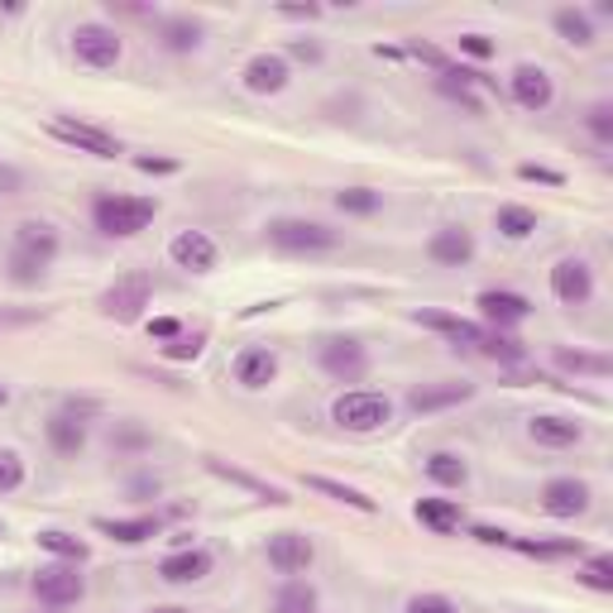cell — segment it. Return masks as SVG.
<instances>
[{"mask_svg": "<svg viewBox=\"0 0 613 613\" xmlns=\"http://www.w3.org/2000/svg\"><path fill=\"white\" fill-rule=\"evenodd\" d=\"M408 613H461V609H455V599H446V594H412Z\"/></svg>", "mask_w": 613, "mask_h": 613, "instance_id": "cell-44", "label": "cell"}, {"mask_svg": "<svg viewBox=\"0 0 613 613\" xmlns=\"http://www.w3.org/2000/svg\"><path fill=\"white\" fill-rule=\"evenodd\" d=\"M469 398H475V384H455V379H446V384H417L408 394V408L417 417H427V412L455 408V402H469Z\"/></svg>", "mask_w": 613, "mask_h": 613, "instance_id": "cell-20", "label": "cell"}, {"mask_svg": "<svg viewBox=\"0 0 613 613\" xmlns=\"http://www.w3.org/2000/svg\"><path fill=\"white\" fill-rule=\"evenodd\" d=\"M38 546H44L54 560H72V566H82V560L91 556V546L82 537H72V532H63V527H44L38 532Z\"/></svg>", "mask_w": 613, "mask_h": 613, "instance_id": "cell-32", "label": "cell"}, {"mask_svg": "<svg viewBox=\"0 0 613 613\" xmlns=\"http://www.w3.org/2000/svg\"><path fill=\"white\" fill-rule=\"evenodd\" d=\"M212 566H216V560H212V552H206V546H182V552L159 560V576L168 584H192V580L212 576Z\"/></svg>", "mask_w": 613, "mask_h": 613, "instance_id": "cell-21", "label": "cell"}, {"mask_svg": "<svg viewBox=\"0 0 613 613\" xmlns=\"http://www.w3.org/2000/svg\"><path fill=\"white\" fill-rule=\"evenodd\" d=\"M154 216H159V202L135 197V192H106V197L91 202V220L106 240H135L139 230H149Z\"/></svg>", "mask_w": 613, "mask_h": 613, "instance_id": "cell-1", "label": "cell"}, {"mask_svg": "<svg viewBox=\"0 0 613 613\" xmlns=\"http://www.w3.org/2000/svg\"><path fill=\"white\" fill-rule=\"evenodd\" d=\"M508 546H518L523 556H542V560H556V556H584V542L576 537H566V542H508Z\"/></svg>", "mask_w": 613, "mask_h": 613, "instance_id": "cell-38", "label": "cell"}, {"mask_svg": "<svg viewBox=\"0 0 613 613\" xmlns=\"http://www.w3.org/2000/svg\"><path fill=\"white\" fill-rule=\"evenodd\" d=\"M54 139H63V145H72V149L91 154V159H115V154H121V139H115L111 129L87 125V121H72V115L54 121Z\"/></svg>", "mask_w": 613, "mask_h": 613, "instance_id": "cell-11", "label": "cell"}, {"mask_svg": "<svg viewBox=\"0 0 613 613\" xmlns=\"http://www.w3.org/2000/svg\"><path fill=\"white\" fill-rule=\"evenodd\" d=\"M240 77H245V91H254V97H279V91L293 82V68L283 54H254L245 63Z\"/></svg>", "mask_w": 613, "mask_h": 613, "instance_id": "cell-17", "label": "cell"}, {"mask_svg": "<svg viewBox=\"0 0 613 613\" xmlns=\"http://www.w3.org/2000/svg\"><path fill=\"white\" fill-rule=\"evenodd\" d=\"M202 20H192V15H168L159 24V44L168 48V54H197L202 48Z\"/></svg>", "mask_w": 613, "mask_h": 613, "instance_id": "cell-26", "label": "cell"}, {"mask_svg": "<svg viewBox=\"0 0 613 613\" xmlns=\"http://www.w3.org/2000/svg\"><path fill=\"white\" fill-rule=\"evenodd\" d=\"M408 54H412L417 63H427V68H436V77H441V72H451V58L441 54L436 44H427V38H408Z\"/></svg>", "mask_w": 613, "mask_h": 613, "instance_id": "cell-43", "label": "cell"}, {"mask_svg": "<svg viewBox=\"0 0 613 613\" xmlns=\"http://www.w3.org/2000/svg\"><path fill=\"white\" fill-rule=\"evenodd\" d=\"M427 475H432V485H441V489H465L469 485V465L455 451H432L427 455Z\"/></svg>", "mask_w": 613, "mask_h": 613, "instance_id": "cell-29", "label": "cell"}, {"mask_svg": "<svg viewBox=\"0 0 613 613\" xmlns=\"http://www.w3.org/2000/svg\"><path fill=\"white\" fill-rule=\"evenodd\" d=\"M584 129H590L599 145H613V106L609 101H594V106L584 111Z\"/></svg>", "mask_w": 613, "mask_h": 613, "instance_id": "cell-40", "label": "cell"}, {"mask_svg": "<svg viewBox=\"0 0 613 613\" xmlns=\"http://www.w3.org/2000/svg\"><path fill=\"white\" fill-rule=\"evenodd\" d=\"M336 206H341L345 216H374L384 206V197L374 188H345V192H336Z\"/></svg>", "mask_w": 613, "mask_h": 613, "instance_id": "cell-37", "label": "cell"}, {"mask_svg": "<svg viewBox=\"0 0 613 613\" xmlns=\"http://www.w3.org/2000/svg\"><path fill=\"white\" fill-rule=\"evenodd\" d=\"M311 560H317V546L307 532H273L269 537V566L279 576H303V570H311Z\"/></svg>", "mask_w": 613, "mask_h": 613, "instance_id": "cell-14", "label": "cell"}, {"mask_svg": "<svg viewBox=\"0 0 613 613\" xmlns=\"http://www.w3.org/2000/svg\"><path fill=\"white\" fill-rule=\"evenodd\" d=\"M149 613H192V609H178V604H154Z\"/></svg>", "mask_w": 613, "mask_h": 613, "instance_id": "cell-54", "label": "cell"}, {"mask_svg": "<svg viewBox=\"0 0 613 613\" xmlns=\"http://www.w3.org/2000/svg\"><path fill=\"white\" fill-rule=\"evenodd\" d=\"M527 436L537 441V446L546 451H566V446H580L584 427L576 422V417H560V412H537L527 422Z\"/></svg>", "mask_w": 613, "mask_h": 613, "instance_id": "cell-19", "label": "cell"}, {"mask_svg": "<svg viewBox=\"0 0 613 613\" xmlns=\"http://www.w3.org/2000/svg\"><path fill=\"white\" fill-rule=\"evenodd\" d=\"M412 321L427 326V331H441L451 345H465V350H475L479 336H485V326H475V321H465V317H451V311H417Z\"/></svg>", "mask_w": 613, "mask_h": 613, "instance_id": "cell-22", "label": "cell"}, {"mask_svg": "<svg viewBox=\"0 0 613 613\" xmlns=\"http://www.w3.org/2000/svg\"><path fill=\"white\" fill-rule=\"evenodd\" d=\"M469 537L485 542V546H508V542H513L503 527H489V523H475V527H469Z\"/></svg>", "mask_w": 613, "mask_h": 613, "instance_id": "cell-48", "label": "cell"}, {"mask_svg": "<svg viewBox=\"0 0 613 613\" xmlns=\"http://www.w3.org/2000/svg\"><path fill=\"white\" fill-rule=\"evenodd\" d=\"M115 446H121V451H139V446H149V432H145V427H121Z\"/></svg>", "mask_w": 613, "mask_h": 613, "instance_id": "cell-49", "label": "cell"}, {"mask_svg": "<svg viewBox=\"0 0 613 613\" xmlns=\"http://www.w3.org/2000/svg\"><path fill=\"white\" fill-rule=\"evenodd\" d=\"M149 336L168 345V341H178V336H182V321H178V317H154V321H149Z\"/></svg>", "mask_w": 613, "mask_h": 613, "instance_id": "cell-47", "label": "cell"}, {"mask_svg": "<svg viewBox=\"0 0 613 613\" xmlns=\"http://www.w3.org/2000/svg\"><path fill=\"white\" fill-rule=\"evenodd\" d=\"M139 173H178V163L173 159H135Z\"/></svg>", "mask_w": 613, "mask_h": 613, "instance_id": "cell-51", "label": "cell"}, {"mask_svg": "<svg viewBox=\"0 0 613 613\" xmlns=\"http://www.w3.org/2000/svg\"><path fill=\"white\" fill-rule=\"evenodd\" d=\"M412 513H417V523L432 527L436 537H451V532H461V523H465V513H461L455 499H417Z\"/></svg>", "mask_w": 613, "mask_h": 613, "instance_id": "cell-25", "label": "cell"}, {"mask_svg": "<svg viewBox=\"0 0 613 613\" xmlns=\"http://www.w3.org/2000/svg\"><path fill=\"white\" fill-rule=\"evenodd\" d=\"M493 226H499L503 240H527V235L537 230V212L523 202H503L499 212H493Z\"/></svg>", "mask_w": 613, "mask_h": 613, "instance_id": "cell-31", "label": "cell"}, {"mask_svg": "<svg viewBox=\"0 0 613 613\" xmlns=\"http://www.w3.org/2000/svg\"><path fill=\"white\" fill-rule=\"evenodd\" d=\"M206 469H212L216 479H226V485L250 489L254 499H264V503H288V493H283V489H273V485H264V479H254V475H245V469H235V465H226V461H216V455H206Z\"/></svg>", "mask_w": 613, "mask_h": 613, "instance_id": "cell-27", "label": "cell"}, {"mask_svg": "<svg viewBox=\"0 0 613 613\" xmlns=\"http://www.w3.org/2000/svg\"><path fill=\"white\" fill-rule=\"evenodd\" d=\"M303 485L311 493H326V499H336V503H345V508H355V513H379V503L370 499V493H360V489H350L341 485V479H326V475H307Z\"/></svg>", "mask_w": 613, "mask_h": 613, "instance_id": "cell-28", "label": "cell"}, {"mask_svg": "<svg viewBox=\"0 0 613 613\" xmlns=\"http://www.w3.org/2000/svg\"><path fill=\"white\" fill-rule=\"evenodd\" d=\"M273 613H317V590L307 580H288L273 599Z\"/></svg>", "mask_w": 613, "mask_h": 613, "instance_id": "cell-34", "label": "cell"}, {"mask_svg": "<svg viewBox=\"0 0 613 613\" xmlns=\"http://www.w3.org/2000/svg\"><path fill=\"white\" fill-rule=\"evenodd\" d=\"M590 485L576 475H556V479H546V489H542V513L546 518H556V523H570V518H584L590 513Z\"/></svg>", "mask_w": 613, "mask_h": 613, "instance_id": "cell-8", "label": "cell"}, {"mask_svg": "<svg viewBox=\"0 0 613 613\" xmlns=\"http://www.w3.org/2000/svg\"><path fill=\"white\" fill-rule=\"evenodd\" d=\"M44 432H48V446H54L58 455H68V461L87 451V422L77 412H54Z\"/></svg>", "mask_w": 613, "mask_h": 613, "instance_id": "cell-23", "label": "cell"}, {"mask_svg": "<svg viewBox=\"0 0 613 613\" xmlns=\"http://www.w3.org/2000/svg\"><path fill=\"white\" fill-rule=\"evenodd\" d=\"M331 422L341 427V432H355V436L384 432V427L394 422V398L379 394V388H345V394L331 402Z\"/></svg>", "mask_w": 613, "mask_h": 613, "instance_id": "cell-2", "label": "cell"}, {"mask_svg": "<svg viewBox=\"0 0 613 613\" xmlns=\"http://www.w3.org/2000/svg\"><path fill=\"white\" fill-rule=\"evenodd\" d=\"M72 58L82 63V68L91 72H111L115 63L125 58V44H121V34L111 30V24H77L72 30Z\"/></svg>", "mask_w": 613, "mask_h": 613, "instance_id": "cell-5", "label": "cell"}, {"mask_svg": "<svg viewBox=\"0 0 613 613\" xmlns=\"http://www.w3.org/2000/svg\"><path fill=\"white\" fill-rule=\"evenodd\" d=\"M20 485H24V461H20V451L0 446V493H15Z\"/></svg>", "mask_w": 613, "mask_h": 613, "instance_id": "cell-42", "label": "cell"}, {"mask_svg": "<svg viewBox=\"0 0 613 613\" xmlns=\"http://www.w3.org/2000/svg\"><path fill=\"white\" fill-rule=\"evenodd\" d=\"M321 370L341 384H360L370 374V350L350 336H331V341H321Z\"/></svg>", "mask_w": 613, "mask_h": 613, "instance_id": "cell-9", "label": "cell"}, {"mask_svg": "<svg viewBox=\"0 0 613 613\" xmlns=\"http://www.w3.org/2000/svg\"><path fill=\"white\" fill-rule=\"evenodd\" d=\"M5 402H10V388H5V384H0V408H5Z\"/></svg>", "mask_w": 613, "mask_h": 613, "instance_id": "cell-55", "label": "cell"}, {"mask_svg": "<svg viewBox=\"0 0 613 613\" xmlns=\"http://www.w3.org/2000/svg\"><path fill=\"white\" fill-rule=\"evenodd\" d=\"M461 54H469V58H493L499 54V44H493V38H485V34H461Z\"/></svg>", "mask_w": 613, "mask_h": 613, "instance_id": "cell-45", "label": "cell"}, {"mask_svg": "<svg viewBox=\"0 0 613 613\" xmlns=\"http://www.w3.org/2000/svg\"><path fill=\"white\" fill-rule=\"evenodd\" d=\"M552 24H556V34L566 38L570 48H590L594 44V20L584 15V10H576V5H560L552 15Z\"/></svg>", "mask_w": 613, "mask_h": 613, "instance_id": "cell-30", "label": "cell"}, {"mask_svg": "<svg viewBox=\"0 0 613 613\" xmlns=\"http://www.w3.org/2000/svg\"><path fill=\"white\" fill-rule=\"evenodd\" d=\"M149 293H154V283H149V273H121V279L111 283L106 293H101V317H111V321H139L145 317V307H149Z\"/></svg>", "mask_w": 613, "mask_h": 613, "instance_id": "cell-7", "label": "cell"}, {"mask_svg": "<svg viewBox=\"0 0 613 613\" xmlns=\"http://www.w3.org/2000/svg\"><path fill=\"white\" fill-rule=\"evenodd\" d=\"M556 364L566 374H594V379H609V355H584V350H556Z\"/></svg>", "mask_w": 613, "mask_h": 613, "instance_id": "cell-35", "label": "cell"}, {"mask_svg": "<svg viewBox=\"0 0 613 613\" xmlns=\"http://www.w3.org/2000/svg\"><path fill=\"white\" fill-rule=\"evenodd\" d=\"M518 178H527V182H546V188H560V182H566V178L556 173V168H542V163H523V168H518Z\"/></svg>", "mask_w": 613, "mask_h": 613, "instance_id": "cell-46", "label": "cell"}, {"mask_svg": "<svg viewBox=\"0 0 613 613\" xmlns=\"http://www.w3.org/2000/svg\"><path fill=\"white\" fill-rule=\"evenodd\" d=\"M279 15H288V20H317L321 5H279Z\"/></svg>", "mask_w": 613, "mask_h": 613, "instance_id": "cell-52", "label": "cell"}, {"mask_svg": "<svg viewBox=\"0 0 613 613\" xmlns=\"http://www.w3.org/2000/svg\"><path fill=\"white\" fill-rule=\"evenodd\" d=\"M475 307H479V317L489 321V331H508V326L532 317V303L523 293H513V288H485L475 297Z\"/></svg>", "mask_w": 613, "mask_h": 613, "instance_id": "cell-13", "label": "cell"}, {"mask_svg": "<svg viewBox=\"0 0 613 613\" xmlns=\"http://www.w3.org/2000/svg\"><path fill=\"white\" fill-rule=\"evenodd\" d=\"M63 235L48 226V220H24L15 230V254H10V269H15V283H38L44 269L58 259Z\"/></svg>", "mask_w": 613, "mask_h": 613, "instance_id": "cell-3", "label": "cell"}, {"mask_svg": "<svg viewBox=\"0 0 613 613\" xmlns=\"http://www.w3.org/2000/svg\"><path fill=\"white\" fill-rule=\"evenodd\" d=\"M427 259L441 269H465L475 259V235L465 226H441L432 240H427Z\"/></svg>", "mask_w": 613, "mask_h": 613, "instance_id": "cell-18", "label": "cell"}, {"mask_svg": "<svg viewBox=\"0 0 613 613\" xmlns=\"http://www.w3.org/2000/svg\"><path fill=\"white\" fill-rule=\"evenodd\" d=\"M580 580L590 584V590H599V594H613V556H609V552H594V556H584V566H580Z\"/></svg>", "mask_w": 613, "mask_h": 613, "instance_id": "cell-36", "label": "cell"}, {"mask_svg": "<svg viewBox=\"0 0 613 613\" xmlns=\"http://www.w3.org/2000/svg\"><path fill=\"white\" fill-rule=\"evenodd\" d=\"M202 345H206V331H182L178 341H168V345H163V360H173V364L197 360V355H202Z\"/></svg>", "mask_w": 613, "mask_h": 613, "instance_id": "cell-41", "label": "cell"}, {"mask_svg": "<svg viewBox=\"0 0 613 613\" xmlns=\"http://www.w3.org/2000/svg\"><path fill=\"white\" fill-rule=\"evenodd\" d=\"M552 297L560 307H584L594 297V269L584 259H556L552 269Z\"/></svg>", "mask_w": 613, "mask_h": 613, "instance_id": "cell-12", "label": "cell"}, {"mask_svg": "<svg viewBox=\"0 0 613 613\" xmlns=\"http://www.w3.org/2000/svg\"><path fill=\"white\" fill-rule=\"evenodd\" d=\"M288 54H293L297 63H321V44H311V38H293Z\"/></svg>", "mask_w": 613, "mask_h": 613, "instance_id": "cell-50", "label": "cell"}, {"mask_svg": "<svg viewBox=\"0 0 613 613\" xmlns=\"http://www.w3.org/2000/svg\"><path fill=\"white\" fill-rule=\"evenodd\" d=\"M168 259L188 273H212L220 264V245L206 230H178L173 240H168Z\"/></svg>", "mask_w": 613, "mask_h": 613, "instance_id": "cell-10", "label": "cell"}, {"mask_svg": "<svg viewBox=\"0 0 613 613\" xmlns=\"http://www.w3.org/2000/svg\"><path fill=\"white\" fill-rule=\"evenodd\" d=\"M436 87H441V97H451V101H461V106L469 111V115H485V101L475 97V91H469L461 77H451V72H441L436 77Z\"/></svg>", "mask_w": 613, "mask_h": 613, "instance_id": "cell-39", "label": "cell"}, {"mask_svg": "<svg viewBox=\"0 0 613 613\" xmlns=\"http://www.w3.org/2000/svg\"><path fill=\"white\" fill-rule=\"evenodd\" d=\"M97 532L111 542H125V546H139L149 537H159V518L139 513V518H97Z\"/></svg>", "mask_w": 613, "mask_h": 613, "instance_id": "cell-24", "label": "cell"}, {"mask_svg": "<svg viewBox=\"0 0 613 613\" xmlns=\"http://www.w3.org/2000/svg\"><path fill=\"white\" fill-rule=\"evenodd\" d=\"M30 590H34L38 604H48V609H72L77 599L87 594V580L77 576L72 560H48V566H38V570H34Z\"/></svg>", "mask_w": 613, "mask_h": 613, "instance_id": "cell-6", "label": "cell"}, {"mask_svg": "<svg viewBox=\"0 0 613 613\" xmlns=\"http://www.w3.org/2000/svg\"><path fill=\"white\" fill-rule=\"evenodd\" d=\"M230 374L240 388H250V394H259V388H269L273 379H279V355H273L269 345H245L240 355L230 360Z\"/></svg>", "mask_w": 613, "mask_h": 613, "instance_id": "cell-16", "label": "cell"}, {"mask_svg": "<svg viewBox=\"0 0 613 613\" xmlns=\"http://www.w3.org/2000/svg\"><path fill=\"white\" fill-rule=\"evenodd\" d=\"M475 350H479V355H489V360H499V364H508V370L527 360V345L523 341H513L508 331H489V326H485V336H479Z\"/></svg>", "mask_w": 613, "mask_h": 613, "instance_id": "cell-33", "label": "cell"}, {"mask_svg": "<svg viewBox=\"0 0 613 613\" xmlns=\"http://www.w3.org/2000/svg\"><path fill=\"white\" fill-rule=\"evenodd\" d=\"M20 10H24L20 0H0V15H20Z\"/></svg>", "mask_w": 613, "mask_h": 613, "instance_id": "cell-53", "label": "cell"}, {"mask_svg": "<svg viewBox=\"0 0 613 613\" xmlns=\"http://www.w3.org/2000/svg\"><path fill=\"white\" fill-rule=\"evenodd\" d=\"M269 245L283 254H321V250L341 245V230L321 226V220H307V216H279V220H269Z\"/></svg>", "mask_w": 613, "mask_h": 613, "instance_id": "cell-4", "label": "cell"}, {"mask_svg": "<svg viewBox=\"0 0 613 613\" xmlns=\"http://www.w3.org/2000/svg\"><path fill=\"white\" fill-rule=\"evenodd\" d=\"M508 97L523 111H546L556 101V87H552V77H546V68L523 63V68H513V77H508Z\"/></svg>", "mask_w": 613, "mask_h": 613, "instance_id": "cell-15", "label": "cell"}]
</instances>
